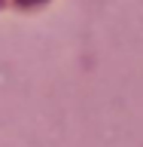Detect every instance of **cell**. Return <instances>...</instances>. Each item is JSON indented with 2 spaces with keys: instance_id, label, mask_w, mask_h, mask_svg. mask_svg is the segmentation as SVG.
I'll use <instances>...</instances> for the list:
<instances>
[{
  "instance_id": "1",
  "label": "cell",
  "mask_w": 143,
  "mask_h": 147,
  "mask_svg": "<svg viewBox=\"0 0 143 147\" xmlns=\"http://www.w3.org/2000/svg\"><path fill=\"white\" fill-rule=\"evenodd\" d=\"M15 3H21V6H34V3H43V0H15Z\"/></svg>"
}]
</instances>
